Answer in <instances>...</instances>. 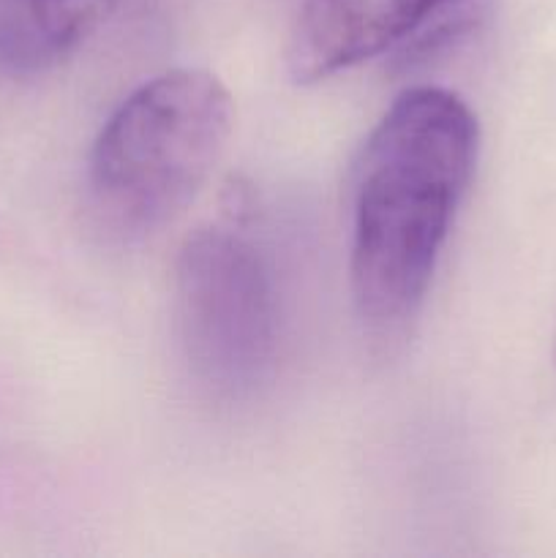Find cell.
Returning <instances> with one entry per match:
<instances>
[{"mask_svg": "<svg viewBox=\"0 0 556 558\" xmlns=\"http://www.w3.org/2000/svg\"><path fill=\"white\" fill-rule=\"evenodd\" d=\"M234 101L216 74L172 69L123 98L93 142L87 202L93 221L118 240L172 223L221 161Z\"/></svg>", "mask_w": 556, "mask_h": 558, "instance_id": "cell-2", "label": "cell"}, {"mask_svg": "<svg viewBox=\"0 0 556 558\" xmlns=\"http://www.w3.org/2000/svg\"><path fill=\"white\" fill-rule=\"evenodd\" d=\"M463 0H305L287 47L294 82L327 80L376 58Z\"/></svg>", "mask_w": 556, "mask_h": 558, "instance_id": "cell-4", "label": "cell"}, {"mask_svg": "<svg viewBox=\"0 0 556 558\" xmlns=\"http://www.w3.org/2000/svg\"><path fill=\"white\" fill-rule=\"evenodd\" d=\"M480 125L445 87H409L376 123L358 163L349 287L374 341L407 336L425 303L474 163Z\"/></svg>", "mask_w": 556, "mask_h": 558, "instance_id": "cell-1", "label": "cell"}, {"mask_svg": "<svg viewBox=\"0 0 556 558\" xmlns=\"http://www.w3.org/2000/svg\"><path fill=\"white\" fill-rule=\"evenodd\" d=\"M174 330L191 379L213 401H243L270 376L278 300L265 254L229 227H202L174 262Z\"/></svg>", "mask_w": 556, "mask_h": 558, "instance_id": "cell-3", "label": "cell"}, {"mask_svg": "<svg viewBox=\"0 0 556 558\" xmlns=\"http://www.w3.org/2000/svg\"><path fill=\"white\" fill-rule=\"evenodd\" d=\"M118 0H27L33 31L52 54L71 52L114 11Z\"/></svg>", "mask_w": 556, "mask_h": 558, "instance_id": "cell-5", "label": "cell"}]
</instances>
